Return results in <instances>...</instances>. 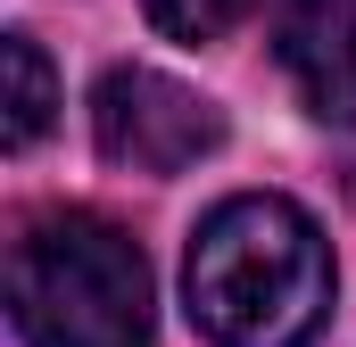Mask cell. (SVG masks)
Returning <instances> with one entry per match:
<instances>
[{
    "label": "cell",
    "instance_id": "cell-1",
    "mask_svg": "<svg viewBox=\"0 0 356 347\" xmlns=\"http://www.w3.org/2000/svg\"><path fill=\"white\" fill-rule=\"evenodd\" d=\"M182 298H191V323L216 347H307L332 323L323 223L298 198H282V190L224 198L191 232Z\"/></svg>",
    "mask_w": 356,
    "mask_h": 347
},
{
    "label": "cell",
    "instance_id": "cell-2",
    "mask_svg": "<svg viewBox=\"0 0 356 347\" xmlns=\"http://www.w3.org/2000/svg\"><path fill=\"white\" fill-rule=\"evenodd\" d=\"M149 257L91 207H50L8 240V323L25 347H141Z\"/></svg>",
    "mask_w": 356,
    "mask_h": 347
},
{
    "label": "cell",
    "instance_id": "cell-3",
    "mask_svg": "<svg viewBox=\"0 0 356 347\" xmlns=\"http://www.w3.org/2000/svg\"><path fill=\"white\" fill-rule=\"evenodd\" d=\"M91 133L99 158L133 174H191L199 158L224 149V108L207 91L175 83L158 67H108L91 91Z\"/></svg>",
    "mask_w": 356,
    "mask_h": 347
},
{
    "label": "cell",
    "instance_id": "cell-4",
    "mask_svg": "<svg viewBox=\"0 0 356 347\" xmlns=\"http://www.w3.org/2000/svg\"><path fill=\"white\" fill-rule=\"evenodd\" d=\"M273 50L323 124H356V0H282Z\"/></svg>",
    "mask_w": 356,
    "mask_h": 347
},
{
    "label": "cell",
    "instance_id": "cell-5",
    "mask_svg": "<svg viewBox=\"0 0 356 347\" xmlns=\"http://www.w3.org/2000/svg\"><path fill=\"white\" fill-rule=\"evenodd\" d=\"M0 67H8V149H33L42 124H50V108H58L50 58H42L33 33H8V42H0Z\"/></svg>",
    "mask_w": 356,
    "mask_h": 347
},
{
    "label": "cell",
    "instance_id": "cell-6",
    "mask_svg": "<svg viewBox=\"0 0 356 347\" xmlns=\"http://www.w3.org/2000/svg\"><path fill=\"white\" fill-rule=\"evenodd\" d=\"M249 8H257V0H149V25L175 33V42H216V33H232Z\"/></svg>",
    "mask_w": 356,
    "mask_h": 347
}]
</instances>
